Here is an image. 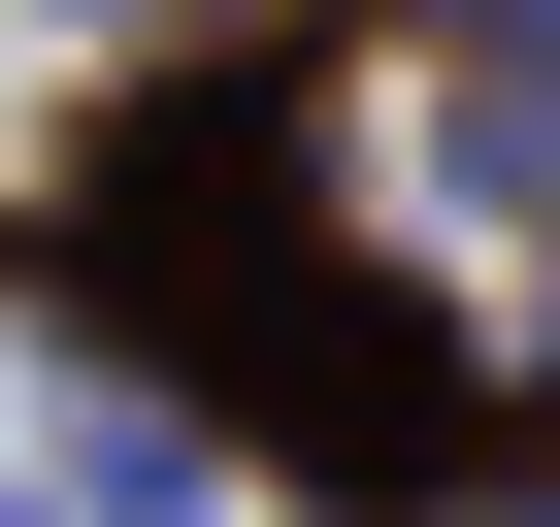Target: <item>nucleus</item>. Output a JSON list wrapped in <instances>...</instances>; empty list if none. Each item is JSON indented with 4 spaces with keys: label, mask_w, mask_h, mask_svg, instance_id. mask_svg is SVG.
<instances>
[{
    "label": "nucleus",
    "mask_w": 560,
    "mask_h": 527,
    "mask_svg": "<svg viewBox=\"0 0 560 527\" xmlns=\"http://www.w3.org/2000/svg\"><path fill=\"white\" fill-rule=\"evenodd\" d=\"M34 297L330 527H560V0H198L67 99Z\"/></svg>",
    "instance_id": "1"
}]
</instances>
